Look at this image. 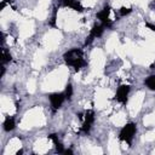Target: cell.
Instances as JSON below:
<instances>
[{
	"mask_svg": "<svg viewBox=\"0 0 155 155\" xmlns=\"http://www.w3.org/2000/svg\"><path fill=\"white\" fill-rule=\"evenodd\" d=\"M48 99H50V102H51V105H52L53 110L56 111L57 109L61 108V105L63 104L64 99H67V98H65L64 92H59V93H51V94L48 96Z\"/></svg>",
	"mask_w": 155,
	"mask_h": 155,
	"instance_id": "cell-4",
	"label": "cell"
},
{
	"mask_svg": "<svg viewBox=\"0 0 155 155\" xmlns=\"http://www.w3.org/2000/svg\"><path fill=\"white\" fill-rule=\"evenodd\" d=\"M69 7H71L73 10H75V11H78V12H82V11H84L82 5H81L78 0H75V1H73V2H70V4H69Z\"/></svg>",
	"mask_w": 155,
	"mask_h": 155,
	"instance_id": "cell-11",
	"label": "cell"
},
{
	"mask_svg": "<svg viewBox=\"0 0 155 155\" xmlns=\"http://www.w3.org/2000/svg\"><path fill=\"white\" fill-rule=\"evenodd\" d=\"M5 1H6L7 4H12V2H13V0H5Z\"/></svg>",
	"mask_w": 155,
	"mask_h": 155,
	"instance_id": "cell-20",
	"label": "cell"
},
{
	"mask_svg": "<svg viewBox=\"0 0 155 155\" xmlns=\"http://www.w3.org/2000/svg\"><path fill=\"white\" fill-rule=\"evenodd\" d=\"M6 4H7V2H6L5 0H2V1H1V5H0V10H2V8L6 6Z\"/></svg>",
	"mask_w": 155,
	"mask_h": 155,
	"instance_id": "cell-18",
	"label": "cell"
},
{
	"mask_svg": "<svg viewBox=\"0 0 155 155\" xmlns=\"http://www.w3.org/2000/svg\"><path fill=\"white\" fill-rule=\"evenodd\" d=\"M15 127H16L15 119H13V117H6L5 121H4V130H5L6 132H10V131H12Z\"/></svg>",
	"mask_w": 155,
	"mask_h": 155,
	"instance_id": "cell-9",
	"label": "cell"
},
{
	"mask_svg": "<svg viewBox=\"0 0 155 155\" xmlns=\"http://www.w3.org/2000/svg\"><path fill=\"white\" fill-rule=\"evenodd\" d=\"M94 121V113L93 110H87L85 113V120H84V125H82V131L85 133H87L91 130V126Z\"/></svg>",
	"mask_w": 155,
	"mask_h": 155,
	"instance_id": "cell-7",
	"label": "cell"
},
{
	"mask_svg": "<svg viewBox=\"0 0 155 155\" xmlns=\"http://www.w3.org/2000/svg\"><path fill=\"white\" fill-rule=\"evenodd\" d=\"M109 13H110V6H104V8L102 11H99L97 13V18L101 21V23L105 27V28H110L113 22L109 21Z\"/></svg>",
	"mask_w": 155,
	"mask_h": 155,
	"instance_id": "cell-5",
	"label": "cell"
},
{
	"mask_svg": "<svg viewBox=\"0 0 155 155\" xmlns=\"http://www.w3.org/2000/svg\"><path fill=\"white\" fill-rule=\"evenodd\" d=\"M59 1H61V4L63 6H69V4L73 2V1H75V0H59Z\"/></svg>",
	"mask_w": 155,
	"mask_h": 155,
	"instance_id": "cell-16",
	"label": "cell"
},
{
	"mask_svg": "<svg viewBox=\"0 0 155 155\" xmlns=\"http://www.w3.org/2000/svg\"><path fill=\"white\" fill-rule=\"evenodd\" d=\"M144 84L148 86V88L155 91V75H151V76L147 78L145 81H144Z\"/></svg>",
	"mask_w": 155,
	"mask_h": 155,
	"instance_id": "cell-10",
	"label": "cell"
},
{
	"mask_svg": "<svg viewBox=\"0 0 155 155\" xmlns=\"http://www.w3.org/2000/svg\"><path fill=\"white\" fill-rule=\"evenodd\" d=\"M63 58L65 61V63L68 65H71L74 67V69L78 71L80 70L82 67H85L87 63L86 61L84 59V52L80 48H73V50H69L67 51L64 54H63Z\"/></svg>",
	"mask_w": 155,
	"mask_h": 155,
	"instance_id": "cell-1",
	"label": "cell"
},
{
	"mask_svg": "<svg viewBox=\"0 0 155 155\" xmlns=\"http://www.w3.org/2000/svg\"><path fill=\"white\" fill-rule=\"evenodd\" d=\"M11 54L7 52V50L6 48H2V63H7V62H10L11 61Z\"/></svg>",
	"mask_w": 155,
	"mask_h": 155,
	"instance_id": "cell-12",
	"label": "cell"
},
{
	"mask_svg": "<svg viewBox=\"0 0 155 155\" xmlns=\"http://www.w3.org/2000/svg\"><path fill=\"white\" fill-rule=\"evenodd\" d=\"M131 12H132V8H128V7H121L120 8V15L121 16H126V15H128Z\"/></svg>",
	"mask_w": 155,
	"mask_h": 155,
	"instance_id": "cell-14",
	"label": "cell"
},
{
	"mask_svg": "<svg viewBox=\"0 0 155 155\" xmlns=\"http://www.w3.org/2000/svg\"><path fill=\"white\" fill-rule=\"evenodd\" d=\"M22 153H23V150H18V151H17V155H19V154H22Z\"/></svg>",
	"mask_w": 155,
	"mask_h": 155,
	"instance_id": "cell-21",
	"label": "cell"
},
{
	"mask_svg": "<svg viewBox=\"0 0 155 155\" xmlns=\"http://www.w3.org/2000/svg\"><path fill=\"white\" fill-rule=\"evenodd\" d=\"M64 94H65V98H67V99H70V98H71V96H73V86H71L70 84L67 85L65 91H64Z\"/></svg>",
	"mask_w": 155,
	"mask_h": 155,
	"instance_id": "cell-13",
	"label": "cell"
},
{
	"mask_svg": "<svg viewBox=\"0 0 155 155\" xmlns=\"http://www.w3.org/2000/svg\"><path fill=\"white\" fill-rule=\"evenodd\" d=\"M64 153H65V154H73V151H71V150H69V149H67Z\"/></svg>",
	"mask_w": 155,
	"mask_h": 155,
	"instance_id": "cell-19",
	"label": "cell"
},
{
	"mask_svg": "<svg viewBox=\"0 0 155 155\" xmlns=\"http://www.w3.org/2000/svg\"><path fill=\"white\" fill-rule=\"evenodd\" d=\"M134 133H136V125L133 122H128V124H126L121 128L120 134H119V138H120V140H124V142L131 144Z\"/></svg>",
	"mask_w": 155,
	"mask_h": 155,
	"instance_id": "cell-2",
	"label": "cell"
},
{
	"mask_svg": "<svg viewBox=\"0 0 155 155\" xmlns=\"http://www.w3.org/2000/svg\"><path fill=\"white\" fill-rule=\"evenodd\" d=\"M48 138L53 142V144H54V147H56V150H57V153H59V154H62V153H64L65 150H64V148H63V145H62V143L58 140V137H57V134H54V133H52V134H50L48 136Z\"/></svg>",
	"mask_w": 155,
	"mask_h": 155,
	"instance_id": "cell-8",
	"label": "cell"
},
{
	"mask_svg": "<svg viewBox=\"0 0 155 155\" xmlns=\"http://www.w3.org/2000/svg\"><path fill=\"white\" fill-rule=\"evenodd\" d=\"M57 15V8H54V11H53V15H52V18H51V22H50V24L52 25V27H54L56 25V16Z\"/></svg>",
	"mask_w": 155,
	"mask_h": 155,
	"instance_id": "cell-15",
	"label": "cell"
},
{
	"mask_svg": "<svg viewBox=\"0 0 155 155\" xmlns=\"http://www.w3.org/2000/svg\"><path fill=\"white\" fill-rule=\"evenodd\" d=\"M128 92H130V86L128 85H121L117 91H116V96L115 99L122 104H125L127 102V97H128Z\"/></svg>",
	"mask_w": 155,
	"mask_h": 155,
	"instance_id": "cell-6",
	"label": "cell"
},
{
	"mask_svg": "<svg viewBox=\"0 0 155 155\" xmlns=\"http://www.w3.org/2000/svg\"><path fill=\"white\" fill-rule=\"evenodd\" d=\"M147 27H148V28H150L151 30H155V25H154V24H151V23H147Z\"/></svg>",
	"mask_w": 155,
	"mask_h": 155,
	"instance_id": "cell-17",
	"label": "cell"
},
{
	"mask_svg": "<svg viewBox=\"0 0 155 155\" xmlns=\"http://www.w3.org/2000/svg\"><path fill=\"white\" fill-rule=\"evenodd\" d=\"M104 29H105V27H104L102 23H101V24H97V23H96V24L92 27V29H91V31H90V35L87 36V39H86V41H85V46L92 44V41H93L96 38H99V36L103 34Z\"/></svg>",
	"mask_w": 155,
	"mask_h": 155,
	"instance_id": "cell-3",
	"label": "cell"
}]
</instances>
